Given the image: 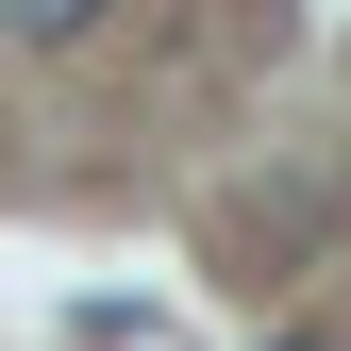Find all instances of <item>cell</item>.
I'll use <instances>...</instances> for the list:
<instances>
[{"mask_svg":"<svg viewBox=\"0 0 351 351\" xmlns=\"http://www.w3.org/2000/svg\"><path fill=\"white\" fill-rule=\"evenodd\" d=\"M67 351H167V318H117V301H84V318H67Z\"/></svg>","mask_w":351,"mask_h":351,"instance_id":"1","label":"cell"},{"mask_svg":"<svg viewBox=\"0 0 351 351\" xmlns=\"http://www.w3.org/2000/svg\"><path fill=\"white\" fill-rule=\"evenodd\" d=\"M17 34H101V0H0Z\"/></svg>","mask_w":351,"mask_h":351,"instance_id":"2","label":"cell"},{"mask_svg":"<svg viewBox=\"0 0 351 351\" xmlns=\"http://www.w3.org/2000/svg\"><path fill=\"white\" fill-rule=\"evenodd\" d=\"M268 351H335V335H268Z\"/></svg>","mask_w":351,"mask_h":351,"instance_id":"3","label":"cell"}]
</instances>
